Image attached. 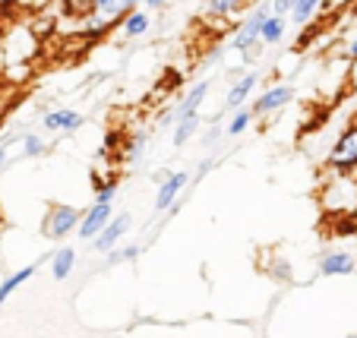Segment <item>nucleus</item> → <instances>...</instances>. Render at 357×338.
Returning <instances> with one entry per match:
<instances>
[{"label": "nucleus", "instance_id": "nucleus-2", "mask_svg": "<svg viewBox=\"0 0 357 338\" xmlns=\"http://www.w3.org/2000/svg\"><path fill=\"white\" fill-rule=\"evenodd\" d=\"M79 215L82 212L76 209V206H67V203L51 206V212H47V218H45V237H51V240H63L67 234L76 231Z\"/></svg>", "mask_w": 357, "mask_h": 338}, {"label": "nucleus", "instance_id": "nucleus-3", "mask_svg": "<svg viewBox=\"0 0 357 338\" xmlns=\"http://www.w3.org/2000/svg\"><path fill=\"white\" fill-rule=\"evenodd\" d=\"M269 13H272V10H269V0H266V3H259V7L253 10V13H250L247 20L241 22V26H237V32L231 35V51H241V54H247L253 45H259V22H263Z\"/></svg>", "mask_w": 357, "mask_h": 338}, {"label": "nucleus", "instance_id": "nucleus-10", "mask_svg": "<svg viewBox=\"0 0 357 338\" xmlns=\"http://www.w3.org/2000/svg\"><path fill=\"white\" fill-rule=\"evenodd\" d=\"M82 123H86V117L73 108H54L41 117V127H45L47 133H76Z\"/></svg>", "mask_w": 357, "mask_h": 338}, {"label": "nucleus", "instance_id": "nucleus-9", "mask_svg": "<svg viewBox=\"0 0 357 338\" xmlns=\"http://www.w3.org/2000/svg\"><path fill=\"white\" fill-rule=\"evenodd\" d=\"M190 183V171H174V174H165L158 180V193H155V212H165L177 197L183 193V187Z\"/></svg>", "mask_w": 357, "mask_h": 338}, {"label": "nucleus", "instance_id": "nucleus-28", "mask_svg": "<svg viewBox=\"0 0 357 338\" xmlns=\"http://www.w3.org/2000/svg\"><path fill=\"white\" fill-rule=\"evenodd\" d=\"M212 171V158H206V162H199V168H196V180H202V177Z\"/></svg>", "mask_w": 357, "mask_h": 338}, {"label": "nucleus", "instance_id": "nucleus-25", "mask_svg": "<svg viewBox=\"0 0 357 338\" xmlns=\"http://www.w3.org/2000/svg\"><path fill=\"white\" fill-rule=\"evenodd\" d=\"M291 7H294V0H269V10L275 16H288Z\"/></svg>", "mask_w": 357, "mask_h": 338}, {"label": "nucleus", "instance_id": "nucleus-19", "mask_svg": "<svg viewBox=\"0 0 357 338\" xmlns=\"http://www.w3.org/2000/svg\"><path fill=\"white\" fill-rule=\"evenodd\" d=\"M323 3L326 0H294V7H291V13H288L291 22H294V26H307Z\"/></svg>", "mask_w": 357, "mask_h": 338}, {"label": "nucleus", "instance_id": "nucleus-21", "mask_svg": "<svg viewBox=\"0 0 357 338\" xmlns=\"http://www.w3.org/2000/svg\"><path fill=\"white\" fill-rule=\"evenodd\" d=\"M108 253H111L108 266H121V263H133V259L142 253V247H123V250H114V247H111Z\"/></svg>", "mask_w": 357, "mask_h": 338}, {"label": "nucleus", "instance_id": "nucleus-30", "mask_svg": "<svg viewBox=\"0 0 357 338\" xmlns=\"http://www.w3.org/2000/svg\"><path fill=\"white\" fill-rule=\"evenodd\" d=\"M16 3H20V0H0V13H10Z\"/></svg>", "mask_w": 357, "mask_h": 338}, {"label": "nucleus", "instance_id": "nucleus-23", "mask_svg": "<svg viewBox=\"0 0 357 338\" xmlns=\"http://www.w3.org/2000/svg\"><path fill=\"white\" fill-rule=\"evenodd\" d=\"M117 190H121V177H111V180H105L98 187V193H95V203H111V199L117 197Z\"/></svg>", "mask_w": 357, "mask_h": 338}, {"label": "nucleus", "instance_id": "nucleus-5", "mask_svg": "<svg viewBox=\"0 0 357 338\" xmlns=\"http://www.w3.org/2000/svg\"><path fill=\"white\" fill-rule=\"evenodd\" d=\"M209 86H212L209 79H199V82H193V86H190V92L183 95L181 102H177L174 108H171L168 114L162 117V127H171V123H174L177 117H183V114H199L202 102H206V95H209Z\"/></svg>", "mask_w": 357, "mask_h": 338}, {"label": "nucleus", "instance_id": "nucleus-6", "mask_svg": "<svg viewBox=\"0 0 357 338\" xmlns=\"http://www.w3.org/2000/svg\"><path fill=\"white\" fill-rule=\"evenodd\" d=\"M130 224H133V215L130 212H121V215H111L108 218V224L98 231V234L92 237V247L98 253H108L111 247H117L127 237V231H130Z\"/></svg>", "mask_w": 357, "mask_h": 338}, {"label": "nucleus", "instance_id": "nucleus-22", "mask_svg": "<svg viewBox=\"0 0 357 338\" xmlns=\"http://www.w3.org/2000/svg\"><path fill=\"white\" fill-rule=\"evenodd\" d=\"M92 3L95 0H63V10H67V16H73V20H82V16L92 13Z\"/></svg>", "mask_w": 357, "mask_h": 338}, {"label": "nucleus", "instance_id": "nucleus-26", "mask_svg": "<svg viewBox=\"0 0 357 338\" xmlns=\"http://www.w3.org/2000/svg\"><path fill=\"white\" fill-rule=\"evenodd\" d=\"M272 275H275L278 282H288V278H291V266L288 263H275V266H272Z\"/></svg>", "mask_w": 357, "mask_h": 338}, {"label": "nucleus", "instance_id": "nucleus-4", "mask_svg": "<svg viewBox=\"0 0 357 338\" xmlns=\"http://www.w3.org/2000/svg\"><path fill=\"white\" fill-rule=\"evenodd\" d=\"M291 102H294V89L284 86V82H275V86H269L263 95H259L250 111H253V117H272V114L288 108Z\"/></svg>", "mask_w": 357, "mask_h": 338}, {"label": "nucleus", "instance_id": "nucleus-20", "mask_svg": "<svg viewBox=\"0 0 357 338\" xmlns=\"http://www.w3.org/2000/svg\"><path fill=\"white\" fill-rule=\"evenodd\" d=\"M22 149H26L29 158H38V155H45V152H47V142L41 139L38 133H26V136H22Z\"/></svg>", "mask_w": 357, "mask_h": 338}, {"label": "nucleus", "instance_id": "nucleus-31", "mask_svg": "<svg viewBox=\"0 0 357 338\" xmlns=\"http://www.w3.org/2000/svg\"><path fill=\"white\" fill-rule=\"evenodd\" d=\"M348 57L357 63V35H354V38H351V45H348Z\"/></svg>", "mask_w": 357, "mask_h": 338}, {"label": "nucleus", "instance_id": "nucleus-15", "mask_svg": "<svg viewBox=\"0 0 357 338\" xmlns=\"http://www.w3.org/2000/svg\"><path fill=\"white\" fill-rule=\"evenodd\" d=\"M196 130H199V114L177 117V121L171 123V142H174L177 149H181V146H187V142L196 136Z\"/></svg>", "mask_w": 357, "mask_h": 338}, {"label": "nucleus", "instance_id": "nucleus-14", "mask_svg": "<svg viewBox=\"0 0 357 338\" xmlns=\"http://www.w3.org/2000/svg\"><path fill=\"white\" fill-rule=\"evenodd\" d=\"M76 269V250L73 247H61V250L51 256V278L54 282H67Z\"/></svg>", "mask_w": 357, "mask_h": 338}, {"label": "nucleus", "instance_id": "nucleus-13", "mask_svg": "<svg viewBox=\"0 0 357 338\" xmlns=\"http://www.w3.org/2000/svg\"><path fill=\"white\" fill-rule=\"evenodd\" d=\"M284 32H288V16H275L269 13L263 22H259V45H282Z\"/></svg>", "mask_w": 357, "mask_h": 338}, {"label": "nucleus", "instance_id": "nucleus-18", "mask_svg": "<svg viewBox=\"0 0 357 338\" xmlns=\"http://www.w3.org/2000/svg\"><path fill=\"white\" fill-rule=\"evenodd\" d=\"M250 121H253V111L247 108V105H241V108H234V114H231V121L225 123V136L228 139H237L241 133H247Z\"/></svg>", "mask_w": 357, "mask_h": 338}, {"label": "nucleus", "instance_id": "nucleus-17", "mask_svg": "<svg viewBox=\"0 0 357 338\" xmlns=\"http://www.w3.org/2000/svg\"><path fill=\"white\" fill-rule=\"evenodd\" d=\"M243 10V0H206V16L212 20H231Z\"/></svg>", "mask_w": 357, "mask_h": 338}, {"label": "nucleus", "instance_id": "nucleus-33", "mask_svg": "<svg viewBox=\"0 0 357 338\" xmlns=\"http://www.w3.org/2000/svg\"><path fill=\"white\" fill-rule=\"evenodd\" d=\"M354 123H357V111H354Z\"/></svg>", "mask_w": 357, "mask_h": 338}, {"label": "nucleus", "instance_id": "nucleus-24", "mask_svg": "<svg viewBox=\"0 0 357 338\" xmlns=\"http://www.w3.org/2000/svg\"><path fill=\"white\" fill-rule=\"evenodd\" d=\"M146 142H149V133H139V136H133V139H130V146H127V158H130V162H136V158L146 155Z\"/></svg>", "mask_w": 357, "mask_h": 338}, {"label": "nucleus", "instance_id": "nucleus-29", "mask_svg": "<svg viewBox=\"0 0 357 338\" xmlns=\"http://www.w3.org/2000/svg\"><path fill=\"white\" fill-rule=\"evenodd\" d=\"M165 3H168V0H142L146 10H165Z\"/></svg>", "mask_w": 357, "mask_h": 338}, {"label": "nucleus", "instance_id": "nucleus-32", "mask_svg": "<svg viewBox=\"0 0 357 338\" xmlns=\"http://www.w3.org/2000/svg\"><path fill=\"white\" fill-rule=\"evenodd\" d=\"M3 164H7V142L0 146V168H3Z\"/></svg>", "mask_w": 357, "mask_h": 338}, {"label": "nucleus", "instance_id": "nucleus-16", "mask_svg": "<svg viewBox=\"0 0 357 338\" xmlns=\"http://www.w3.org/2000/svg\"><path fill=\"white\" fill-rule=\"evenodd\" d=\"M35 269H38V266H22V269H16L13 275H7V278H3V282H0V307L7 304V300L13 298L16 291H20L22 284H26L29 278L35 275Z\"/></svg>", "mask_w": 357, "mask_h": 338}, {"label": "nucleus", "instance_id": "nucleus-11", "mask_svg": "<svg viewBox=\"0 0 357 338\" xmlns=\"http://www.w3.org/2000/svg\"><path fill=\"white\" fill-rule=\"evenodd\" d=\"M117 29H121V35L127 41H136V38H146L149 29H152V16H149V10H130V13H123L121 20H117Z\"/></svg>", "mask_w": 357, "mask_h": 338}, {"label": "nucleus", "instance_id": "nucleus-12", "mask_svg": "<svg viewBox=\"0 0 357 338\" xmlns=\"http://www.w3.org/2000/svg\"><path fill=\"white\" fill-rule=\"evenodd\" d=\"M259 86V73L257 70H250V73H243L241 79L231 86V92H228V98H225V108L228 111H234V108H241V105H247L250 102V95H253V89Z\"/></svg>", "mask_w": 357, "mask_h": 338}, {"label": "nucleus", "instance_id": "nucleus-7", "mask_svg": "<svg viewBox=\"0 0 357 338\" xmlns=\"http://www.w3.org/2000/svg\"><path fill=\"white\" fill-rule=\"evenodd\" d=\"M111 215H114L111 203H92V206H89V209L79 215V224H76V237H79V240H92V237L98 234L105 224H108Z\"/></svg>", "mask_w": 357, "mask_h": 338}, {"label": "nucleus", "instance_id": "nucleus-1", "mask_svg": "<svg viewBox=\"0 0 357 338\" xmlns=\"http://www.w3.org/2000/svg\"><path fill=\"white\" fill-rule=\"evenodd\" d=\"M326 168L342 177L357 171V123L354 121H351L348 127L335 136V142L329 146V152H326Z\"/></svg>", "mask_w": 357, "mask_h": 338}, {"label": "nucleus", "instance_id": "nucleus-8", "mask_svg": "<svg viewBox=\"0 0 357 338\" xmlns=\"http://www.w3.org/2000/svg\"><path fill=\"white\" fill-rule=\"evenodd\" d=\"M317 269L323 278H344V275H354L357 259H354V253H348V250H329L319 256Z\"/></svg>", "mask_w": 357, "mask_h": 338}, {"label": "nucleus", "instance_id": "nucleus-27", "mask_svg": "<svg viewBox=\"0 0 357 338\" xmlns=\"http://www.w3.org/2000/svg\"><path fill=\"white\" fill-rule=\"evenodd\" d=\"M222 136H225V127H222V123H215V127L206 133V139H202V142H206V146H212V142H218Z\"/></svg>", "mask_w": 357, "mask_h": 338}]
</instances>
